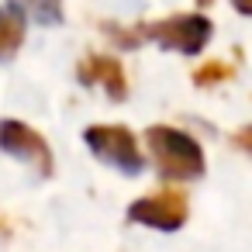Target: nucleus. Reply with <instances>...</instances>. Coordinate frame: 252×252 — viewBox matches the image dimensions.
<instances>
[{
    "instance_id": "9",
    "label": "nucleus",
    "mask_w": 252,
    "mask_h": 252,
    "mask_svg": "<svg viewBox=\"0 0 252 252\" xmlns=\"http://www.w3.org/2000/svg\"><path fill=\"white\" fill-rule=\"evenodd\" d=\"M231 76V66L228 63H204L197 73H193V83H200V87H211V83H218V80H228Z\"/></svg>"
},
{
    "instance_id": "1",
    "label": "nucleus",
    "mask_w": 252,
    "mask_h": 252,
    "mask_svg": "<svg viewBox=\"0 0 252 252\" xmlns=\"http://www.w3.org/2000/svg\"><path fill=\"white\" fill-rule=\"evenodd\" d=\"M149 152L166 180H197L204 176V149L193 135L173 125H152L145 131Z\"/></svg>"
},
{
    "instance_id": "10",
    "label": "nucleus",
    "mask_w": 252,
    "mask_h": 252,
    "mask_svg": "<svg viewBox=\"0 0 252 252\" xmlns=\"http://www.w3.org/2000/svg\"><path fill=\"white\" fill-rule=\"evenodd\" d=\"M235 142H238L245 152H252V125H249V128H242V131L235 135Z\"/></svg>"
},
{
    "instance_id": "4",
    "label": "nucleus",
    "mask_w": 252,
    "mask_h": 252,
    "mask_svg": "<svg viewBox=\"0 0 252 252\" xmlns=\"http://www.w3.org/2000/svg\"><path fill=\"white\" fill-rule=\"evenodd\" d=\"M187 214H190V200L176 187L156 190V193H149V197H142V200H135L128 207V221L156 228V231H176V228H183Z\"/></svg>"
},
{
    "instance_id": "5",
    "label": "nucleus",
    "mask_w": 252,
    "mask_h": 252,
    "mask_svg": "<svg viewBox=\"0 0 252 252\" xmlns=\"http://www.w3.org/2000/svg\"><path fill=\"white\" fill-rule=\"evenodd\" d=\"M0 152L28 162L42 176L52 173V149H49V142L35 128H28L25 121H0Z\"/></svg>"
},
{
    "instance_id": "7",
    "label": "nucleus",
    "mask_w": 252,
    "mask_h": 252,
    "mask_svg": "<svg viewBox=\"0 0 252 252\" xmlns=\"http://www.w3.org/2000/svg\"><path fill=\"white\" fill-rule=\"evenodd\" d=\"M25 45V18L14 7H0V63L18 56Z\"/></svg>"
},
{
    "instance_id": "6",
    "label": "nucleus",
    "mask_w": 252,
    "mask_h": 252,
    "mask_svg": "<svg viewBox=\"0 0 252 252\" xmlns=\"http://www.w3.org/2000/svg\"><path fill=\"white\" fill-rule=\"evenodd\" d=\"M76 80L87 83V87H104L111 100L128 97V76H125V66L114 56H87V59H80Z\"/></svg>"
},
{
    "instance_id": "2",
    "label": "nucleus",
    "mask_w": 252,
    "mask_h": 252,
    "mask_svg": "<svg viewBox=\"0 0 252 252\" xmlns=\"http://www.w3.org/2000/svg\"><path fill=\"white\" fill-rule=\"evenodd\" d=\"M211 32L214 28L204 14H173V18L131 28L135 42H156V45L183 52V56H200L204 45L211 42Z\"/></svg>"
},
{
    "instance_id": "3",
    "label": "nucleus",
    "mask_w": 252,
    "mask_h": 252,
    "mask_svg": "<svg viewBox=\"0 0 252 252\" xmlns=\"http://www.w3.org/2000/svg\"><path fill=\"white\" fill-rule=\"evenodd\" d=\"M83 142L90 145V152L100 162H107V166H114V169H121L128 176L142 173V166H145L142 149H138V138L125 125H90L83 131Z\"/></svg>"
},
{
    "instance_id": "11",
    "label": "nucleus",
    "mask_w": 252,
    "mask_h": 252,
    "mask_svg": "<svg viewBox=\"0 0 252 252\" xmlns=\"http://www.w3.org/2000/svg\"><path fill=\"white\" fill-rule=\"evenodd\" d=\"M235 4V11H242V14H252V0H231Z\"/></svg>"
},
{
    "instance_id": "12",
    "label": "nucleus",
    "mask_w": 252,
    "mask_h": 252,
    "mask_svg": "<svg viewBox=\"0 0 252 252\" xmlns=\"http://www.w3.org/2000/svg\"><path fill=\"white\" fill-rule=\"evenodd\" d=\"M197 4H211V0H197Z\"/></svg>"
},
{
    "instance_id": "8",
    "label": "nucleus",
    "mask_w": 252,
    "mask_h": 252,
    "mask_svg": "<svg viewBox=\"0 0 252 252\" xmlns=\"http://www.w3.org/2000/svg\"><path fill=\"white\" fill-rule=\"evenodd\" d=\"M11 7L21 14V18H32L35 25H63V0H11Z\"/></svg>"
}]
</instances>
